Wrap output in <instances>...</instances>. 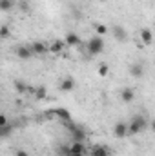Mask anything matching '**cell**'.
<instances>
[{
	"label": "cell",
	"instance_id": "cb8c5ba5",
	"mask_svg": "<svg viewBox=\"0 0 155 156\" xmlns=\"http://www.w3.org/2000/svg\"><path fill=\"white\" fill-rule=\"evenodd\" d=\"M7 123H9L7 116H6L4 113H0V127H4V125H7Z\"/></svg>",
	"mask_w": 155,
	"mask_h": 156
},
{
	"label": "cell",
	"instance_id": "ba28073f",
	"mask_svg": "<svg viewBox=\"0 0 155 156\" xmlns=\"http://www.w3.org/2000/svg\"><path fill=\"white\" fill-rule=\"evenodd\" d=\"M17 56H18L20 60H29V58L33 56L31 47H29V45H18V47H17Z\"/></svg>",
	"mask_w": 155,
	"mask_h": 156
},
{
	"label": "cell",
	"instance_id": "ac0fdd59",
	"mask_svg": "<svg viewBox=\"0 0 155 156\" xmlns=\"http://www.w3.org/2000/svg\"><path fill=\"white\" fill-rule=\"evenodd\" d=\"M97 75H99L100 78H106L108 75H110V66H108V64H104V62H102V64H99Z\"/></svg>",
	"mask_w": 155,
	"mask_h": 156
},
{
	"label": "cell",
	"instance_id": "484cf974",
	"mask_svg": "<svg viewBox=\"0 0 155 156\" xmlns=\"http://www.w3.org/2000/svg\"><path fill=\"white\" fill-rule=\"evenodd\" d=\"M97 2H108V0H97Z\"/></svg>",
	"mask_w": 155,
	"mask_h": 156
},
{
	"label": "cell",
	"instance_id": "44dd1931",
	"mask_svg": "<svg viewBox=\"0 0 155 156\" xmlns=\"http://www.w3.org/2000/svg\"><path fill=\"white\" fill-rule=\"evenodd\" d=\"M9 35H11V29H9V26H7V24L0 26V40L9 38Z\"/></svg>",
	"mask_w": 155,
	"mask_h": 156
},
{
	"label": "cell",
	"instance_id": "2e32d148",
	"mask_svg": "<svg viewBox=\"0 0 155 156\" xmlns=\"http://www.w3.org/2000/svg\"><path fill=\"white\" fill-rule=\"evenodd\" d=\"M71 136H73V142H84V138H86V133H84V129L77 125L73 131H71Z\"/></svg>",
	"mask_w": 155,
	"mask_h": 156
},
{
	"label": "cell",
	"instance_id": "3957f363",
	"mask_svg": "<svg viewBox=\"0 0 155 156\" xmlns=\"http://www.w3.org/2000/svg\"><path fill=\"white\" fill-rule=\"evenodd\" d=\"M46 116L47 118H59L60 122H68V120H71V115H70V111L66 109V107H55V109H51V111H47L46 113Z\"/></svg>",
	"mask_w": 155,
	"mask_h": 156
},
{
	"label": "cell",
	"instance_id": "7a4b0ae2",
	"mask_svg": "<svg viewBox=\"0 0 155 156\" xmlns=\"http://www.w3.org/2000/svg\"><path fill=\"white\" fill-rule=\"evenodd\" d=\"M86 51H88V55L89 56H97V55H100L102 51H104V40L102 37H91V38L88 40V44H86Z\"/></svg>",
	"mask_w": 155,
	"mask_h": 156
},
{
	"label": "cell",
	"instance_id": "9a60e30c",
	"mask_svg": "<svg viewBox=\"0 0 155 156\" xmlns=\"http://www.w3.org/2000/svg\"><path fill=\"white\" fill-rule=\"evenodd\" d=\"M141 40H142L146 45H152V42H153V33H152V29H150V27L141 29Z\"/></svg>",
	"mask_w": 155,
	"mask_h": 156
},
{
	"label": "cell",
	"instance_id": "4fadbf2b",
	"mask_svg": "<svg viewBox=\"0 0 155 156\" xmlns=\"http://www.w3.org/2000/svg\"><path fill=\"white\" fill-rule=\"evenodd\" d=\"M29 47H31V53L33 55H46L47 53V45L44 42H33Z\"/></svg>",
	"mask_w": 155,
	"mask_h": 156
},
{
	"label": "cell",
	"instance_id": "8992f818",
	"mask_svg": "<svg viewBox=\"0 0 155 156\" xmlns=\"http://www.w3.org/2000/svg\"><path fill=\"white\" fill-rule=\"evenodd\" d=\"M64 44H66L68 47H78V45H82L80 37H78L77 33H73V31H70V33L64 37Z\"/></svg>",
	"mask_w": 155,
	"mask_h": 156
},
{
	"label": "cell",
	"instance_id": "7c38bea8",
	"mask_svg": "<svg viewBox=\"0 0 155 156\" xmlns=\"http://www.w3.org/2000/svg\"><path fill=\"white\" fill-rule=\"evenodd\" d=\"M91 156H112V151L106 145H93L91 147Z\"/></svg>",
	"mask_w": 155,
	"mask_h": 156
},
{
	"label": "cell",
	"instance_id": "5b68a950",
	"mask_svg": "<svg viewBox=\"0 0 155 156\" xmlns=\"http://www.w3.org/2000/svg\"><path fill=\"white\" fill-rule=\"evenodd\" d=\"M59 89H60V93H71L75 89V78L64 76L60 80V83H59Z\"/></svg>",
	"mask_w": 155,
	"mask_h": 156
},
{
	"label": "cell",
	"instance_id": "277c9868",
	"mask_svg": "<svg viewBox=\"0 0 155 156\" xmlns=\"http://www.w3.org/2000/svg\"><path fill=\"white\" fill-rule=\"evenodd\" d=\"M113 136L119 138V140H122V138L128 136V122H124V120L117 122L115 127H113Z\"/></svg>",
	"mask_w": 155,
	"mask_h": 156
},
{
	"label": "cell",
	"instance_id": "9c48e42d",
	"mask_svg": "<svg viewBox=\"0 0 155 156\" xmlns=\"http://www.w3.org/2000/svg\"><path fill=\"white\" fill-rule=\"evenodd\" d=\"M86 145H84V142H73L71 145H70V156L73 154H86Z\"/></svg>",
	"mask_w": 155,
	"mask_h": 156
},
{
	"label": "cell",
	"instance_id": "7402d4cb",
	"mask_svg": "<svg viewBox=\"0 0 155 156\" xmlns=\"http://www.w3.org/2000/svg\"><path fill=\"white\" fill-rule=\"evenodd\" d=\"M95 31H97L99 37H102V35H106L110 29H108V26H104V24H95Z\"/></svg>",
	"mask_w": 155,
	"mask_h": 156
},
{
	"label": "cell",
	"instance_id": "30bf717a",
	"mask_svg": "<svg viewBox=\"0 0 155 156\" xmlns=\"http://www.w3.org/2000/svg\"><path fill=\"white\" fill-rule=\"evenodd\" d=\"M130 75L135 76V78H142L144 76V66H142L141 62L131 64V66H130Z\"/></svg>",
	"mask_w": 155,
	"mask_h": 156
},
{
	"label": "cell",
	"instance_id": "d6986e66",
	"mask_svg": "<svg viewBox=\"0 0 155 156\" xmlns=\"http://www.w3.org/2000/svg\"><path fill=\"white\" fill-rule=\"evenodd\" d=\"M15 89H17V93L24 94V93H26V91H28L29 87H28V85H26V83H24L22 80H15Z\"/></svg>",
	"mask_w": 155,
	"mask_h": 156
},
{
	"label": "cell",
	"instance_id": "6da1fadb",
	"mask_svg": "<svg viewBox=\"0 0 155 156\" xmlns=\"http://www.w3.org/2000/svg\"><path fill=\"white\" fill-rule=\"evenodd\" d=\"M146 127H148V120H146V116L137 115V116H133L130 122H128V136H135V134L146 131Z\"/></svg>",
	"mask_w": 155,
	"mask_h": 156
},
{
	"label": "cell",
	"instance_id": "4316f807",
	"mask_svg": "<svg viewBox=\"0 0 155 156\" xmlns=\"http://www.w3.org/2000/svg\"><path fill=\"white\" fill-rule=\"evenodd\" d=\"M73 156H84V154H73Z\"/></svg>",
	"mask_w": 155,
	"mask_h": 156
},
{
	"label": "cell",
	"instance_id": "8fae6325",
	"mask_svg": "<svg viewBox=\"0 0 155 156\" xmlns=\"http://www.w3.org/2000/svg\"><path fill=\"white\" fill-rule=\"evenodd\" d=\"M64 47H66L64 40H55V42H51V45H47V53H55V55H59V53L64 51Z\"/></svg>",
	"mask_w": 155,
	"mask_h": 156
},
{
	"label": "cell",
	"instance_id": "ffe728a7",
	"mask_svg": "<svg viewBox=\"0 0 155 156\" xmlns=\"http://www.w3.org/2000/svg\"><path fill=\"white\" fill-rule=\"evenodd\" d=\"M35 96H37V100H44L46 96H47V89L44 87V85H40L35 89Z\"/></svg>",
	"mask_w": 155,
	"mask_h": 156
},
{
	"label": "cell",
	"instance_id": "e0dca14e",
	"mask_svg": "<svg viewBox=\"0 0 155 156\" xmlns=\"http://www.w3.org/2000/svg\"><path fill=\"white\" fill-rule=\"evenodd\" d=\"M15 4H17V0H0V11L7 13L15 7Z\"/></svg>",
	"mask_w": 155,
	"mask_h": 156
},
{
	"label": "cell",
	"instance_id": "d4e9b609",
	"mask_svg": "<svg viewBox=\"0 0 155 156\" xmlns=\"http://www.w3.org/2000/svg\"><path fill=\"white\" fill-rule=\"evenodd\" d=\"M15 156H29V153L24 151V149H17V151H15Z\"/></svg>",
	"mask_w": 155,
	"mask_h": 156
},
{
	"label": "cell",
	"instance_id": "5bb4252c",
	"mask_svg": "<svg viewBox=\"0 0 155 156\" xmlns=\"http://www.w3.org/2000/svg\"><path fill=\"white\" fill-rule=\"evenodd\" d=\"M133 98H135V93H133L131 87H124V89L120 91V100H122V102L130 104V102H133Z\"/></svg>",
	"mask_w": 155,
	"mask_h": 156
},
{
	"label": "cell",
	"instance_id": "52a82bcc",
	"mask_svg": "<svg viewBox=\"0 0 155 156\" xmlns=\"http://www.w3.org/2000/svg\"><path fill=\"white\" fill-rule=\"evenodd\" d=\"M112 35H113V38L119 40V42H126V40H128V33H126V29H124L122 26H113V27H112Z\"/></svg>",
	"mask_w": 155,
	"mask_h": 156
},
{
	"label": "cell",
	"instance_id": "603a6c76",
	"mask_svg": "<svg viewBox=\"0 0 155 156\" xmlns=\"http://www.w3.org/2000/svg\"><path fill=\"white\" fill-rule=\"evenodd\" d=\"M59 154L60 156H70V147H68V145H60V147H59Z\"/></svg>",
	"mask_w": 155,
	"mask_h": 156
}]
</instances>
